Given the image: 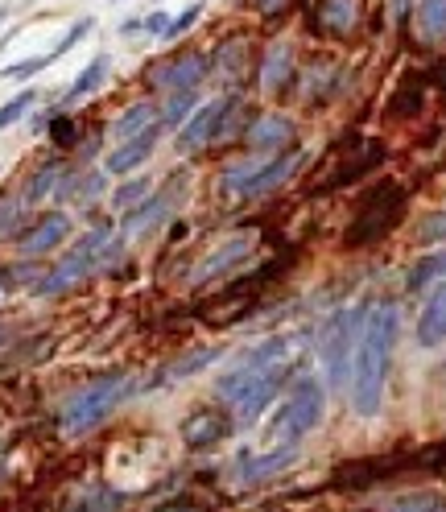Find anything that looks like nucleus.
Masks as SVG:
<instances>
[{"instance_id":"1","label":"nucleus","mask_w":446,"mask_h":512,"mask_svg":"<svg viewBox=\"0 0 446 512\" xmlns=\"http://www.w3.org/2000/svg\"><path fill=\"white\" fill-rule=\"evenodd\" d=\"M298 343L290 335H269L257 347H248L244 356L219 376L215 393L219 401H228L236 422H257L261 413L269 409V401L281 393V380L290 376L294 360H298Z\"/></svg>"},{"instance_id":"2","label":"nucleus","mask_w":446,"mask_h":512,"mask_svg":"<svg viewBox=\"0 0 446 512\" xmlns=\"http://www.w3.org/2000/svg\"><path fill=\"white\" fill-rule=\"evenodd\" d=\"M397 335H401L397 302L368 306L364 331H360L356 356H352V409L360 418H376L380 405H385V384H389V368H393Z\"/></svg>"},{"instance_id":"3","label":"nucleus","mask_w":446,"mask_h":512,"mask_svg":"<svg viewBox=\"0 0 446 512\" xmlns=\"http://www.w3.org/2000/svg\"><path fill=\"white\" fill-rule=\"evenodd\" d=\"M323 413H327V393H323V384H318V376H298L294 389L285 393V401L273 413L269 438L277 446H294L323 426Z\"/></svg>"},{"instance_id":"4","label":"nucleus","mask_w":446,"mask_h":512,"mask_svg":"<svg viewBox=\"0 0 446 512\" xmlns=\"http://www.w3.org/2000/svg\"><path fill=\"white\" fill-rule=\"evenodd\" d=\"M364 318H368V302L343 306L327 318L323 331H318V360L327 368L331 389H343L347 376H352V356H356V343L364 331Z\"/></svg>"},{"instance_id":"5","label":"nucleus","mask_w":446,"mask_h":512,"mask_svg":"<svg viewBox=\"0 0 446 512\" xmlns=\"http://www.w3.org/2000/svg\"><path fill=\"white\" fill-rule=\"evenodd\" d=\"M306 162L302 149H290V153H257V157H244L240 166H232L228 174H223V190L228 195H240V199H261L269 195V190L285 186Z\"/></svg>"},{"instance_id":"6","label":"nucleus","mask_w":446,"mask_h":512,"mask_svg":"<svg viewBox=\"0 0 446 512\" xmlns=\"http://www.w3.org/2000/svg\"><path fill=\"white\" fill-rule=\"evenodd\" d=\"M405 215V190L397 182H380L368 190V199L360 203L356 219H352V228H347L343 244L347 248H364V244H376V240H385L397 223Z\"/></svg>"},{"instance_id":"7","label":"nucleus","mask_w":446,"mask_h":512,"mask_svg":"<svg viewBox=\"0 0 446 512\" xmlns=\"http://www.w3.org/2000/svg\"><path fill=\"white\" fill-rule=\"evenodd\" d=\"M120 244L112 240V228H95V232H87L62 261L38 281V294H62V290H71V285H79L87 273H95L100 269L108 256L116 252Z\"/></svg>"},{"instance_id":"8","label":"nucleus","mask_w":446,"mask_h":512,"mask_svg":"<svg viewBox=\"0 0 446 512\" xmlns=\"http://www.w3.org/2000/svg\"><path fill=\"white\" fill-rule=\"evenodd\" d=\"M124 376H104V380H91V384H83V389L62 405V430L67 434H87V430H95L100 426L108 413L116 409V401L129 393L124 389Z\"/></svg>"},{"instance_id":"9","label":"nucleus","mask_w":446,"mask_h":512,"mask_svg":"<svg viewBox=\"0 0 446 512\" xmlns=\"http://www.w3.org/2000/svg\"><path fill=\"white\" fill-rule=\"evenodd\" d=\"M232 108H236V95H219V100L199 104L195 112L186 116V124L178 128V153H199L211 141H219L223 120L232 116Z\"/></svg>"},{"instance_id":"10","label":"nucleus","mask_w":446,"mask_h":512,"mask_svg":"<svg viewBox=\"0 0 446 512\" xmlns=\"http://www.w3.org/2000/svg\"><path fill=\"white\" fill-rule=\"evenodd\" d=\"M252 244H257V236H248V232L228 236V240L215 244V248L203 256L199 269L190 273V281H195V285H207V281H215V277H228L236 265H244L248 256H252Z\"/></svg>"},{"instance_id":"11","label":"nucleus","mask_w":446,"mask_h":512,"mask_svg":"<svg viewBox=\"0 0 446 512\" xmlns=\"http://www.w3.org/2000/svg\"><path fill=\"white\" fill-rule=\"evenodd\" d=\"M207 67H211L207 54H174L170 62H162V67L149 75V83L162 91H186L207 79Z\"/></svg>"},{"instance_id":"12","label":"nucleus","mask_w":446,"mask_h":512,"mask_svg":"<svg viewBox=\"0 0 446 512\" xmlns=\"http://www.w3.org/2000/svg\"><path fill=\"white\" fill-rule=\"evenodd\" d=\"M228 434H232V418L223 409H195L182 422V442L190 446V451H207V446H219Z\"/></svg>"},{"instance_id":"13","label":"nucleus","mask_w":446,"mask_h":512,"mask_svg":"<svg viewBox=\"0 0 446 512\" xmlns=\"http://www.w3.org/2000/svg\"><path fill=\"white\" fill-rule=\"evenodd\" d=\"M67 236H71V219L62 215V211H50V215H42L29 232L17 236V252H21V256H42V252L58 248Z\"/></svg>"},{"instance_id":"14","label":"nucleus","mask_w":446,"mask_h":512,"mask_svg":"<svg viewBox=\"0 0 446 512\" xmlns=\"http://www.w3.org/2000/svg\"><path fill=\"white\" fill-rule=\"evenodd\" d=\"M174 199H178L174 182L162 186V190H153L145 203H137V207L129 211V219H124V236H145V232H153L157 223H162V219L174 211Z\"/></svg>"},{"instance_id":"15","label":"nucleus","mask_w":446,"mask_h":512,"mask_svg":"<svg viewBox=\"0 0 446 512\" xmlns=\"http://www.w3.org/2000/svg\"><path fill=\"white\" fill-rule=\"evenodd\" d=\"M157 137H162V124H153V128H145V133H137V137H129V141H120L112 153H108V174H129V170H137L145 157L157 149Z\"/></svg>"},{"instance_id":"16","label":"nucleus","mask_w":446,"mask_h":512,"mask_svg":"<svg viewBox=\"0 0 446 512\" xmlns=\"http://www.w3.org/2000/svg\"><path fill=\"white\" fill-rule=\"evenodd\" d=\"M294 463V446H273V451H244L236 459V479L240 484H257V479L281 471Z\"/></svg>"},{"instance_id":"17","label":"nucleus","mask_w":446,"mask_h":512,"mask_svg":"<svg viewBox=\"0 0 446 512\" xmlns=\"http://www.w3.org/2000/svg\"><path fill=\"white\" fill-rule=\"evenodd\" d=\"M294 141V120L281 116V112H269V116H257L248 124V145L257 153H273V149H285Z\"/></svg>"},{"instance_id":"18","label":"nucleus","mask_w":446,"mask_h":512,"mask_svg":"<svg viewBox=\"0 0 446 512\" xmlns=\"http://www.w3.org/2000/svg\"><path fill=\"white\" fill-rule=\"evenodd\" d=\"M290 75H294V46L290 42H273L265 50V58H261V71H257L261 91L265 95H281L285 83H290Z\"/></svg>"},{"instance_id":"19","label":"nucleus","mask_w":446,"mask_h":512,"mask_svg":"<svg viewBox=\"0 0 446 512\" xmlns=\"http://www.w3.org/2000/svg\"><path fill=\"white\" fill-rule=\"evenodd\" d=\"M318 29L335 38H347L352 29L360 25V0H318V13H314Z\"/></svg>"},{"instance_id":"20","label":"nucleus","mask_w":446,"mask_h":512,"mask_svg":"<svg viewBox=\"0 0 446 512\" xmlns=\"http://www.w3.org/2000/svg\"><path fill=\"white\" fill-rule=\"evenodd\" d=\"M418 343L422 347H438L446 343V281H438V290L430 294L422 318H418Z\"/></svg>"},{"instance_id":"21","label":"nucleus","mask_w":446,"mask_h":512,"mask_svg":"<svg viewBox=\"0 0 446 512\" xmlns=\"http://www.w3.org/2000/svg\"><path fill=\"white\" fill-rule=\"evenodd\" d=\"M153 124H162V112H157V104L137 100V104H129V108H124V112L116 116L112 137H116V145H120V141H129V137L145 133V128H153Z\"/></svg>"},{"instance_id":"22","label":"nucleus","mask_w":446,"mask_h":512,"mask_svg":"<svg viewBox=\"0 0 446 512\" xmlns=\"http://www.w3.org/2000/svg\"><path fill=\"white\" fill-rule=\"evenodd\" d=\"M422 42H442L446 38V0H418V13H413Z\"/></svg>"},{"instance_id":"23","label":"nucleus","mask_w":446,"mask_h":512,"mask_svg":"<svg viewBox=\"0 0 446 512\" xmlns=\"http://www.w3.org/2000/svg\"><path fill=\"white\" fill-rule=\"evenodd\" d=\"M380 157H385V145H376V141H372V145L364 149V157H356V162H343V166H339V170H335V174H331L323 186H318V190H335V186H347V182L364 178V174H368V170L380 162Z\"/></svg>"},{"instance_id":"24","label":"nucleus","mask_w":446,"mask_h":512,"mask_svg":"<svg viewBox=\"0 0 446 512\" xmlns=\"http://www.w3.org/2000/svg\"><path fill=\"white\" fill-rule=\"evenodd\" d=\"M108 67H112V62H108V54H95V58L87 62V67L79 71V79L71 83V91H67V104L83 100V95H91L95 87H100V83L108 79Z\"/></svg>"},{"instance_id":"25","label":"nucleus","mask_w":446,"mask_h":512,"mask_svg":"<svg viewBox=\"0 0 446 512\" xmlns=\"http://www.w3.org/2000/svg\"><path fill=\"white\" fill-rule=\"evenodd\" d=\"M199 108V87H186V91H170V104L162 108V128H182L186 116Z\"/></svg>"},{"instance_id":"26","label":"nucleus","mask_w":446,"mask_h":512,"mask_svg":"<svg viewBox=\"0 0 446 512\" xmlns=\"http://www.w3.org/2000/svg\"><path fill=\"white\" fill-rule=\"evenodd\" d=\"M442 496L434 492H405V496H393L380 504V512H442Z\"/></svg>"},{"instance_id":"27","label":"nucleus","mask_w":446,"mask_h":512,"mask_svg":"<svg viewBox=\"0 0 446 512\" xmlns=\"http://www.w3.org/2000/svg\"><path fill=\"white\" fill-rule=\"evenodd\" d=\"M62 174H67V170H62V162H46L34 178H29V186H25V195H21V199H25V203H42L50 190L62 182Z\"/></svg>"},{"instance_id":"28","label":"nucleus","mask_w":446,"mask_h":512,"mask_svg":"<svg viewBox=\"0 0 446 512\" xmlns=\"http://www.w3.org/2000/svg\"><path fill=\"white\" fill-rule=\"evenodd\" d=\"M219 356H223V351H219V347H199V351H195V356H190V360H178V364H170L162 380H178V376H195L199 368L215 364Z\"/></svg>"},{"instance_id":"29","label":"nucleus","mask_w":446,"mask_h":512,"mask_svg":"<svg viewBox=\"0 0 446 512\" xmlns=\"http://www.w3.org/2000/svg\"><path fill=\"white\" fill-rule=\"evenodd\" d=\"M438 277H446V252H430L426 261L409 273V290H426V285Z\"/></svg>"},{"instance_id":"30","label":"nucleus","mask_w":446,"mask_h":512,"mask_svg":"<svg viewBox=\"0 0 446 512\" xmlns=\"http://www.w3.org/2000/svg\"><path fill=\"white\" fill-rule=\"evenodd\" d=\"M153 195V182L149 178H133V182H124L116 195H112V207H120V211H133L137 203H145Z\"/></svg>"},{"instance_id":"31","label":"nucleus","mask_w":446,"mask_h":512,"mask_svg":"<svg viewBox=\"0 0 446 512\" xmlns=\"http://www.w3.org/2000/svg\"><path fill=\"white\" fill-rule=\"evenodd\" d=\"M34 104H38V91H34V87H25L21 95H13V100H9L5 108H0V133H5L9 124H17V120H21L29 108H34Z\"/></svg>"},{"instance_id":"32","label":"nucleus","mask_w":446,"mask_h":512,"mask_svg":"<svg viewBox=\"0 0 446 512\" xmlns=\"http://www.w3.org/2000/svg\"><path fill=\"white\" fill-rule=\"evenodd\" d=\"M50 62H58L54 54H38V58H25V62H13V67H5L0 71V79H29V75H38V71H46Z\"/></svg>"},{"instance_id":"33","label":"nucleus","mask_w":446,"mask_h":512,"mask_svg":"<svg viewBox=\"0 0 446 512\" xmlns=\"http://www.w3.org/2000/svg\"><path fill=\"white\" fill-rule=\"evenodd\" d=\"M91 25H95V21H91V17H83V21H75V25H71V29H67V34H62V42H58V46H54V50H50V54H54V58H62V54H67V50H71V46H79V42H83V38H87V34H91Z\"/></svg>"},{"instance_id":"34","label":"nucleus","mask_w":446,"mask_h":512,"mask_svg":"<svg viewBox=\"0 0 446 512\" xmlns=\"http://www.w3.org/2000/svg\"><path fill=\"white\" fill-rule=\"evenodd\" d=\"M199 17H203V5H190V9L182 13V17H174V21L166 25V34H162V38H166V42H174V38H182V34H186V29H190V25H195Z\"/></svg>"},{"instance_id":"35","label":"nucleus","mask_w":446,"mask_h":512,"mask_svg":"<svg viewBox=\"0 0 446 512\" xmlns=\"http://www.w3.org/2000/svg\"><path fill=\"white\" fill-rule=\"evenodd\" d=\"M418 104H422V87H413V83H405L401 87V95L393 100V116H405V112H418Z\"/></svg>"},{"instance_id":"36","label":"nucleus","mask_w":446,"mask_h":512,"mask_svg":"<svg viewBox=\"0 0 446 512\" xmlns=\"http://www.w3.org/2000/svg\"><path fill=\"white\" fill-rule=\"evenodd\" d=\"M50 133H54V141H58V145H71V141H75V124H71L67 116H54Z\"/></svg>"},{"instance_id":"37","label":"nucleus","mask_w":446,"mask_h":512,"mask_svg":"<svg viewBox=\"0 0 446 512\" xmlns=\"http://www.w3.org/2000/svg\"><path fill=\"white\" fill-rule=\"evenodd\" d=\"M166 25H170V17H166L162 9H157V13H149V17L141 21V29H145V34H166Z\"/></svg>"},{"instance_id":"38","label":"nucleus","mask_w":446,"mask_h":512,"mask_svg":"<svg viewBox=\"0 0 446 512\" xmlns=\"http://www.w3.org/2000/svg\"><path fill=\"white\" fill-rule=\"evenodd\" d=\"M285 5H290V0H257V13L261 17H277V13H285Z\"/></svg>"},{"instance_id":"39","label":"nucleus","mask_w":446,"mask_h":512,"mask_svg":"<svg viewBox=\"0 0 446 512\" xmlns=\"http://www.w3.org/2000/svg\"><path fill=\"white\" fill-rule=\"evenodd\" d=\"M409 13V0H397V17H405Z\"/></svg>"},{"instance_id":"40","label":"nucleus","mask_w":446,"mask_h":512,"mask_svg":"<svg viewBox=\"0 0 446 512\" xmlns=\"http://www.w3.org/2000/svg\"><path fill=\"white\" fill-rule=\"evenodd\" d=\"M0 17H5V9H0Z\"/></svg>"},{"instance_id":"41","label":"nucleus","mask_w":446,"mask_h":512,"mask_svg":"<svg viewBox=\"0 0 446 512\" xmlns=\"http://www.w3.org/2000/svg\"><path fill=\"white\" fill-rule=\"evenodd\" d=\"M112 5H116V0H112Z\"/></svg>"}]
</instances>
